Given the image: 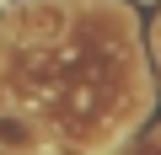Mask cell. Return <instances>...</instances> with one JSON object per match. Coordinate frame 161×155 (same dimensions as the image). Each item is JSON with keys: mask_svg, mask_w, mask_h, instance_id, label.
<instances>
[{"mask_svg": "<svg viewBox=\"0 0 161 155\" xmlns=\"http://www.w3.org/2000/svg\"><path fill=\"white\" fill-rule=\"evenodd\" d=\"M59 134L38 123V112H16V107H0V150H43Z\"/></svg>", "mask_w": 161, "mask_h": 155, "instance_id": "6da1fadb", "label": "cell"}, {"mask_svg": "<svg viewBox=\"0 0 161 155\" xmlns=\"http://www.w3.org/2000/svg\"><path fill=\"white\" fill-rule=\"evenodd\" d=\"M156 48H161V22H156Z\"/></svg>", "mask_w": 161, "mask_h": 155, "instance_id": "7a4b0ae2", "label": "cell"}]
</instances>
